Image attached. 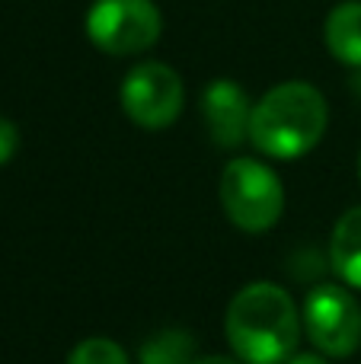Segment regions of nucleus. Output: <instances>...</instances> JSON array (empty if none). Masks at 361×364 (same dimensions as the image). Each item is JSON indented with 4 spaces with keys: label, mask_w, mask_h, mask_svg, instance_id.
I'll return each mask as SVG.
<instances>
[{
    "label": "nucleus",
    "mask_w": 361,
    "mask_h": 364,
    "mask_svg": "<svg viewBox=\"0 0 361 364\" xmlns=\"http://www.w3.org/2000/svg\"><path fill=\"white\" fill-rule=\"evenodd\" d=\"M224 333L243 364H285L298 348L301 316L288 291L272 282H253L234 294Z\"/></svg>",
    "instance_id": "obj_1"
},
{
    "label": "nucleus",
    "mask_w": 361,
    "mask_h": 364,
    "mask_svg": "<svg viewBox=\"0 0 361 364\" xmlns=\"http://www.w3.org/2000/svg\"><path fill=\"white\" fill-rule=\"evenodd\" d=\"M330 109L317 87L304 80L279 83L253 106L249 141L272 160H298L320 144Z\"/></svg>",
    "instance_id": "obj_2"
},
{
    "label": "nucleus",
    "mask_w": 361,
    "mask_h": 364,
    "mask_svg": "<svg viewBox=\"0 0 361 364\" xmlns=\"http://www.w3.org/2000/svg\"><path fill=\"white\" fill-rule=\"evenodd\" d=\"M221 205L240 230L262 233L279 224L285 211V188L266 164L237 157L221 173Z\"/></svg>",
    "instance_id": "obj_3"
},
{
    "label": "nucleus",
    "mask_w": 361,
    "mask_h": 364,
    "mask_svg": "<svg viewBox=\"0 0 361 364\" xmlns=\"http://www.w3.org/2000/svg\"><path fill=\"white\" fill-rule=\"evenodd\" d=\"M163 29L153 0H93L87 13V38L115 58L153 48Z\"/></svg>",
    "instance_id": "obj_4"
},
{
    "label": "nucleus",
    "mask_w": 361,
    "mask_h": 364,
    "mask_svg": "<svg viewBox=\"0 0 361 364\" xmlns=\"http://www.w3.org/2000/svg\"><path fill=\"white\" fill-rule=\"evenodd\" d=\"M183 80L179 74L163 61H144L134 64L125 74L119 90V100L125 115L134 125L147 132L170 128L183 112Z\"/></svg>",
    "instance_id": "obj_5"
},
{
    "label": "nucleus",
    "mask_w": 361,
    "mask_h": 364,
    "mask_svg": "<svg viewBox=\"0 0 361 364\" xmlns=\"http://www.w3.org/2000/svg\"><path fill=\"white\" fill-rule=\"evenodd\" d=\"M304 326L317 352L330 358H349L361 346V307L339 284H320L307 294Z\"/></svg>",
    "instance_id": "obj_6"
},
{
    "label": "nucleus",
    "mask_w": 361,
    "mask_h": 364,
    "mask_svg": "<svg viewBox=\"0 0 361 364\" xmlns=\"http://www.w3.org/2000/svg\"><path fill=\"white\" fill-rule=\"evenodd\" d=\"M202 115L208 134L217 147H240L249 138V119H253V106L249 96L240 83L234 80H211L202 93Z\"/></svg>",
    "instance_id": "obj_7"
},
{
    "label": "nucleus",
    "mask_w": 361,
    "mask_h": 364,
    "mask_svg": "<svg viewBox=\"0 0 361 364\" xmlns=\"http://www.w3.org/2000/svg\"><path fill=\"white\" fill-rule=\"evenodd\" d=\"M323 42L336 61L361 68V0L333 6L323 26Z\"/></svg>",
    "instance_id": "obj_8"
},
{
    "label": "nucleus",
    "mask_w": 361,
    "mask_h": 364,
    "mask_svg": "<svg viewBox=\"0 0 361 364\" xmlns=\"http://www.w3.org/2000/svg\"><path fill=\"white\" fill-rule=\"evenodd\" d=\"M333 269L349 288L361 291V208H349L333 227L330 240Z\"/></svg>",
    "instance_id": "obj_9"
},
{
    "label": "nucleus",
    "mask_w": 361,
    "mask_h": 364,
    "mask_svg": "<svg viewBox=\"0 0 361 364\" xmlns=\"http://www.w3.org/2000/svg\"><path fill=\"white\" fill-rule=\"evenodd\" d=\"M195 358V339L185 329H163L141 346V364H189Z\"/></svg>",
    "instance_id": "obj_10"
},
{
    "label": "nucleus",
    "mask_w": 361,
    "mask_h": 364,
    "mask_svg": "<svg viewBox=\"0 0 361 364\" xmlns=\"http://www.w3.org/2000/svg\"><path fill=\"white\" fill-rule=\"evenodd\" d=\"M68 364H128V355L112 339H83L68 355Z\"/></svg>",
    "instance_id": "obj_11"
},
{
    "label": "nucleus",
    "mask_w": 361,
    "mask_h": 364,
    "mask_svg": "<svg viewBox=\"0 0 361 364\" xmlns=\"http://www.w3.org/2000/svg\"><path fill=\"white\" fill-rule=\"evenodd\" d=\"M16 147H19V132H16V125H13L10 119H0V166L10 164L13 154H16Z\"/></svg>",
    "instance_id": "obj_12"
},
{
    "label": "nucleus",
    "mask_w": 361,
    "mask_h": 364,
    "mask_svg": "<svg viewBox=\"0 0 361 364\" xmlns=\"http://www.w3.org/2000/svg\"><path fill=\"white\" fill-rule=\"evenodd\" d=\"M189 364H243L237 358H224V355H208V358H192Z\"/></svg>",
    "instance_id": "obj_13"
},
{
    "label": "nucleus",
    "mask_w": 361,
    "mask_h": 364,
    "mask_svg": "<svg viewBox=\"0 0 361 364\" xmlns=\"http://www.w3.org/2000/svg\"><path fill=\"white\" fill-rule=\"evenodd\" d=\"M285 364H326V358H320V355H291Z\"/></svg>",
    "instance_id": "obj_14"
},
{
    "label": "nucleus",
    "mask_w": 361,
    "mask_h": 364,
    "mask_svg": "<svg viewBox=\"0 0 361 364\" xmlns=\"http://www.w3.org/2000/svg\"><path fill=\"white\" fill-rule=\"evenodd\" d=\"M358 179H361V154H358Z\"/></svg>",
    "instance_id": "obj_15"
}]
</instances>
